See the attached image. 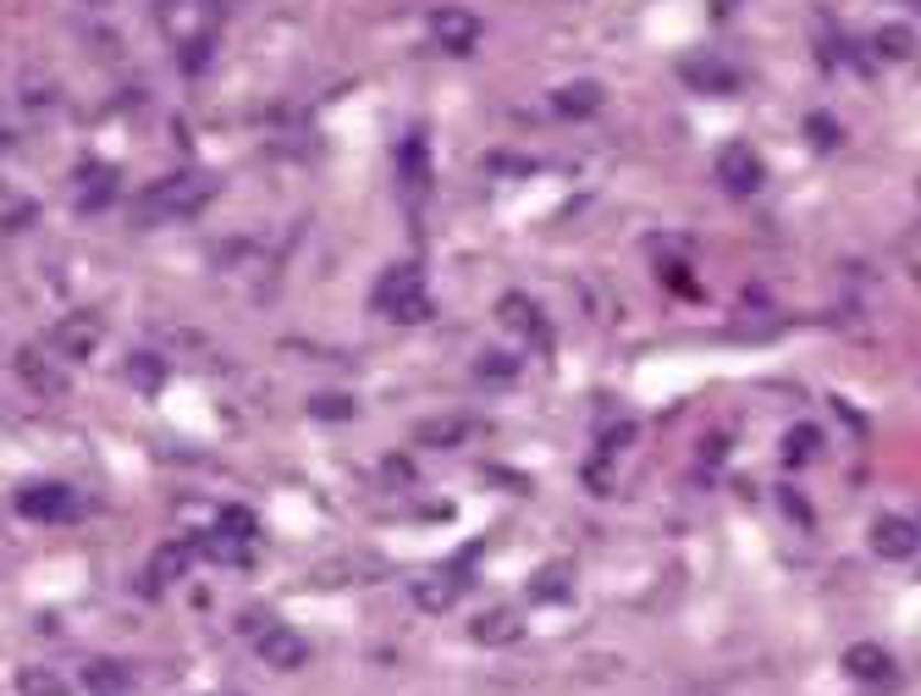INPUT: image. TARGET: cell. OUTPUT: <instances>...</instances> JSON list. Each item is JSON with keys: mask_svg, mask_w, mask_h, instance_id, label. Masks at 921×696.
Returning a JSON list of instances; mask_svg holds the SVG:
<instances>
[{"mask_svg": "<svg viewBox=\"0 0 921 696\" xmlns=\"http://www.w3.org/2000/svg\"><path fill=\"white\" fill-rule=\"evenodd\" d=\"M254 646H260V657H265L271 668H298V663L309 657V646H304L287 624H265V630L254 635Z\"/></svg>", "mask_w": 921, "mask_h": 696, "instance_id": "cell-9", "label": "cell"}, {"mask_svg": "<svg viewBox=\"0 0 921 696\" xmlns=\"http://www.w3.org/2000/svg\"><path fill=\"white\" fill-rule=\"evenodd\" d=\"M249 542H254V514L227 509V514H221V525L205 536V553H210V558H221V564H243V558H249Z\"/></svg>", "mask_w": 921, "mask_h": 696, "instance_id": "cell-4", "label": "cell"}, {"mask_svg": "<svg viewBox=\"0 0 921 696\" xmlns=\"http://www.w3.org/2000/svg\"><path fill=\"white\" fill-rule=\"evenodd\" d=\"M684 78H690L695 89H706V95H734V89H739L734 67H723V62H712V56H690V62H684Z\"/></svg>", "mask_w": 921, "mask_h": 696, "instance_id": "cell-15", "label": "cell"}, {"mask_svg": "<svg viewBox=\"0 0 921 696\" xmlns=\"http://www.w3.org/2000/svg\"><path fill=\"white\" fill-rule=\"evenodd\" d=\"M18 377H23L34 393H45V399H56V393L67 388V377L45 360V348H23V355H18Z\"/></svg>", "mask_w": 921, "mask_h": 696, "instance_id": "cell-13", "label": "cell"}, {"mask_svg": "<svg viewBox=\"0 0 921 696\" xmlns=\"http://www.w3.org/2000/svg\"><path fill=\"white\" fill-rule=\"evenodd\" d=\"M73 509H78V498H73L67 481H34V487L18 492V514L34 520V525H56V520H67Z\"/></svg>", "mask_w": 921, "mask_h": 696, "instance_id": "cell-3", "label": "cell"}, {"mask_svg": "<svg viewBox=\"0 0 921 696\" xmlns=\"http://www.w3.org/2000/svg\"><path fill=\"white\" fill-rule=\"evenodd\" d=\"M877 51H882V56H910V29H882V34H877Z\"/></svg>", "mask_w": 921, "mask_h": 696, "instance_id": "cell-23", "label": "cell"}, {"mask_svg": "<svg viewBox=\"0 0 921 696\" xmlns=\"http://www.w3.org/2000/svg\"><path fill=\"white\" fill-rule=\"evenodd\" d=\"M921 547V525H910V520H899V514H882L877 525H871V553L877 558H910Z\"/></svg>", "mask_w": 921, "mask_h": 696, "instance_id": "cell-8", "label": "cell"}, {"mask_svg": "<svg viewBox=\"0 0 921 696\" xmlns=\"http://www.w3.org/2000/svg\"><path fill=\"white\" fill-rule=\"evenodd\" d=\"M56 355H67V360H89L95 348H100V320L95 315H67L62 326H56Z\"/></svg>", "mask_w": 921, "mask_h": 696, "instance_id": "cell-11", "label": "cell"}, {"mask_svg": "<svg viewBox=\"0 0 921 696\" xmlns=\"http://www.w3.org/2000/svg\"><path fill=\"white\" fill-rule=\"evenodd\" d=\"M430 34H436L441 51L464 56V51H475V40H481V18H475L470 7H441V12L430 18Z\"/></svg>", "mask_w": 921, "mask_h": 696, "instance_id": "cell-5", "label": "cell"}, {"mask_svg": "<svg viewBox=\"0 0 921 696\" xmlns=\"http://www.w3.org/2000/svg\"><path fill=\"white\" fill-rule=\"evenodd\" d=\"M117 199V172L111 166H84L78 172V205L84 210H106Z\"/></svg>", "mask_w": 921, "mask_h": 696, "instance_id": "cell-17", "label": "cell"}, {"mask_svg": "<svg viewBox=\"0 0 921 696\" xmlns=\"http://www.w3.org/2000/svg\"><path fill=\"white\" fill-rule=\"evenodd\" d=\"M497 320H503L508 331L530 337V342H541V337H547V326H541V315H536V304H530L525 293H503V304H497Z\"/></svg>", "mask_w": 921, "mask_h": 696, "instance_id": "cell-14", "label": "cell"}, {"mask_svg": "<svg viewBox=\"0 0 921 696\" xmlns=\"http://www.w3.org/2000/svg\"><path fill=\"white\" fill-rule=\"evenodd\" d=\"M805 128H811V144H822V150H833V144H838V128H833V117H811Z\"/></svg>", "mask_w": 921, "mask_h": 696, "instance_id": "cell-27", "label": "cell"}, {"mask_svg": "<svg viewBox=\"0 0 921 696\" xmlns=\"http://www.w3.org/2000/svg\"><path fill=\"white\" fill-rule=\"evenodd\" d=\"M844 674L860 679V685H882V679H893V657H888L877 641H855V646L844 652Z\"/></svg>", "mask_w": 921, "mask_h": 696, "instance_id": "cell-10", "label": "cell"}, {"mask_svg": "<svg viewBox=\"0 0 921 696\" xmlns=\"http://www.w3.org/2000/svg\"><path fill=\"white\" fill-rule=\"evenodd\" d=\"M89 685H95V690H122V685H128V674H122V668L95 663V668H89Z\"/></svg>", "mask_w": 921, "mask_h": 696, "instance_id": "cell-26", "label": "cell"}, {"mask_svg": "<svg viewBox=\"0 0 921 696\" xmlns=\"http://www.w3.org/2000/svg\"><path fill=\"white\" fill-rule=\"evenodd\" d=\"M816 448H822V432H816V426H794L789 443H783V459H789V465H805Z\"/></svg>", "mask_w": 921, "mask_h": 696, "instance_id": "cell-21", "label": "cell"}, {"mask_svg": "<svg viewBox=\"0 0 921 696\" xmlns=\"http://www.w3.org/2000/svg\"><path fill=\"white\" fill-rule=\"evenodd\" d=\"M481 432V421L475 415H430V421H419V443L425 448H452V443H464V437H475Z\"/></svg>", "mask_w": 921, "mask_h": 696, "instance_id": "cell-12", "label": "cell"}, {"mask_svg": "<svg viewBox=\"0 0 921 696\" xmlns=\"http://www.w3.org/2000/svg\"><path fill=\"white\" fill-rule=\"evenodd\" d=\"M221 194V177L216 172H172L161 177L155 188L139 194V221H183V216H199V205H210Z\"/></svg>", "mask_w": 921, "mask_h": 696, "instance_id": "cell-1", "label": "cell"}, {"mask_svg": "<svg viewBox=\"0 0 921 696\" xmlns=\"http://www.w3.org/2000/svg\"><path fill=\"white\" fill-rule=\"evenodd\" d=\"M552 106H558L563 117H591V111L602 106V84H591V78H580V84H563V89L552 95Z\"/></svg>", "mask_w": 921, "mask_h": 696, "instance_id": "cell-18", "label": "cell"}, {"mask_svg": "<svg viewBox=\"0 0 921 696\" xmlns=\"http://www.w3.org/2000/svg\"><path fill=\"white\" fill-rule=\"evenodd\" d=\"M717 177H723V188L728 194H756L761 188V161H756V150H745V144H728L723 150V161H717Z\"/></svg>", "mask_w": 921, "mask_h": 696, "instance_id": "cell-7", "label": "cell"}, {"mask_svg": "<svg viewBox=\"0 0 921 696\" xmlns=\"http://www.w3.org/2000/svg\"><path fill=\"white\" fill-rule=\"evenodd\" d=\"M309 410H315L320 421H348V415H353V404H348V399H315Z\"/></svg>", "mask_w": 921, "mask_h": 696, "instance_id": "cell-28", "label": "cell"}, {"mask_svg": "<svg viewBox=\"0 0 921 696\" xmlns=\"http://www.w3.org/2000/svg\"><path fill=\"white\" fill-rule=\"evenodd\" d=\"M425 293V276H419V260H397V265H386L381 276H375V287H370V304L381 309V315H397L408 298H419Z\"/></svg>", "mask_w": 921, "mask_h": 696, "instance_id": "cell-2", "label": "cell"}, {"mask_svg": "<svg viewBox=\"0 0 921 696\" xmlns=\"http://www.w3.org/2000/svg\"><path fill=\"white\" fill-rule=\"evenodd\" d=\"M514 371H519V366H514V355H486V360H481V377H497V382H514Z\"/></svg>", "mask_w": 921, "mask_h": 696, "instance_id": "cell-24", "label": "cell"}, {"mask_svg": "<svg viewBox=\"0 0 921 696\" xmlns=\"http://www.w3.org/2000/svg\"><path fill=\"white\" fill-rule=\"evenodd\" d=\"M519 635H525V619L508 613V608H486V613L475 619V641H481V646H508V641H519Z\"/></svg>", "mask_w": 921, "mask_h": 696, "instance_id": "cell-16", "label": "cell"}, {"mask_svg": "<svg viewBox=\"0 0 921 696\" xmlns=\"http://www.w3.org/2000/svg\"><path fill=\"white\" fill-rule=\"evenodd\" d=\"M536 597H563L569 591V575H563V564L552 569V575H536V586H530Z\"/></svg>", "mask_w": 921, "mask_h": 696, "instance_id": "cell-25", "label": "cell"}, {"mask_svg": "<svg viewBox=\"0 0 921 696\" xmlns=\"http://www.w3.org/2000/svg\"><path fill=\"white\" fill-rule=\"evenodd\" d=\"M464 575L458 569H436V575H419L414 580V602H419V613H447L458 597H464Z\"/></svg>", "mask_w": 921, "mask_h": 696, "instance_id": "cell-6", "label": "cell"}, {"mask_svg": "<svg viewBox=\"0 0 921 696\" xmlns=\"http://www.w3.org/2000/svg\"><path fill=\"white\" fill-rule=\"evenodd\" d=\"M18 696H73V685H67L62 674L29 663V668H18Z\"/></svg>", "mask_w": 921, "mask_h": 696, "instance_id": "cell-19", "label": "cell"}, {"mask_svg": "<svg viewBox=\"0 0 921 696\" xmlns=\"http://www.w3.org/2000/svg\"><path fill=\"white\" fill-rule=\"evenodd\" d=\"M183 564H188V547H161V553H155V564H150V569H155V586L177 580V575H183Z\"/></svg>", "mask_w": 921, "mask_h": 696, "instance_id": "cell-22", "label": "cell"}, {"mask_svg": "<svg viewBox=\"0 0 921 696\" xmlns=\"http://www.w3.org/2000/svg\"><path fill=\"white\" fill-rule=\"evenodd\" d=\"M128 377H133L139 393H155V388L166 382V366H161L155 355H133V360H128Z\"/></svg>", "mask_w": 921, "mask_h": 696, "instance_id": "cell-20", "label": "cell"}]
</instances>
